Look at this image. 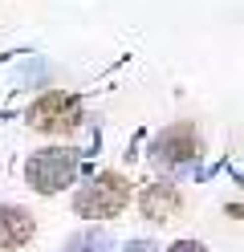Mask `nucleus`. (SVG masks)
I'll return each instance as SVG.
<instances>
[{"label": "nucleus", "mask_w": 244, "mask_h": 252, "mask_svg": "<svg viewBox=\"0 0 244 252\" xmlns=\"http://www.w3.org/2000/svg\"><path fill=\"white\" fill-rule=\"evenodd\" d=\"M126 199H130V183L122 175H114V171H106V175H98L94 183H86L73 195V208L86 220H110L126 208Z\"/></svg>", "instance_id": "1"}, {"label": "nucleus", "mask_w": 244, "mask_h": 252, "mask_svg": "<svg viewBox=\"0 0 244 252\" xmlns=\"http://www.w3.org/2000/svg\"><path fill=\"white\" fill-rule=\"evenodd\" d=\"M73 175H77V155L65 151V147L37 151L29 159V167H25L29 187H33V191H41V195H53V191H61V187H70Z\"/></svg>", "instance_id": "2"}, {"label": "nucleus", "mask_w": 244, "mask_h": 252, "mask_svg": "<svg viewBox=\"0 0 244 252\" xmlns=\"http://www.w3.org/2000/svg\"><path fill=\"white\" fill-rule=\"evenodd\" d=\"M77 118H81L77 98H65V94H45V98L33 102V110H29L33 130H45V134L70 130V126H77Z\"/></svg>", "instance_id": "3"}, {"label": "nucleus", "mask_w": 244, "mask_h": 252, "mask_svg": "<svg viewBox=\"0 0 244 252\" xmlns=\"http://www.w3.org/2000/svg\"><path fill=\"white\" fill-rule=\"evenodd\" d=\"M155 155H159V163H167V167H183V163H191L195 155H200V138H195L191 126H171V130L155 143Z\"/></svg>", "instance_id": "4"}, {"label": "nucleus", "mask_w": 244, "mask_h": 252, "mask_svg": "<svg viewBox=\"0 0 244 252\" xmlns=\"http://www.w3.org/2000/svg\"><path fill=\"white\" fill-rule=\"evenodd\" d=\"M139 208H142V216H151V220H175V212H179V191H175L171 183H151V187L139 195Z\"/></svg>", "instance_id": "5"}, {"label": "nucleus", "mask_w": 244, "mask_h": 252, "mask_svg": "<svg viewBox=\"0 0 244 252\" xmlns=\"http://www.w3.org/2000/svg\"><path fill=\"white\" fill-rule=\"evenodd\" d=\"M33 216L25 208H0V248H21L33 236Z\"/></svg>", "instance_id": "6"}, {"label": "nucleus", "mask_w": 244, "mask_h": 252, "mask_svg": "<svg viewBox=\"0 0 244 252\" xmlns=\"http://www.w3.org/2000/svg\"><path fill=\"white\" fill-rule=\"evenodd\" d=\"M65 252H110V236L106 232H81V236L70 240Z\"/></svg>", "instance_id": "7"}, {"label": "nucleus", "mask_w": 244, "mask_h": 252, "mask_svg": "<svg viewBox=\"0 0 244 252\" xmlns=\"http://www.w3.org/2000/svg\"><path fill=\"white\" fill-rule=\"evenodd\" d=\"M167 252H208L204 244H195V240H179V244H171Z\"/></svg>", "instance_id": "8"}, {"label": "nucleus", "mask_w": 244, "mask_h": 252, "mask_svg": "<svg viewBox=\"0 0 244 252\" xmlns=\"http://www.w3.org/2000/svg\"><path fill=\"white\" fill-rule=\"evenodd\" d=\"M126 252H159V248H155V244H130Z\"/></svg>", "instance_id": "9"}]
</instances>
